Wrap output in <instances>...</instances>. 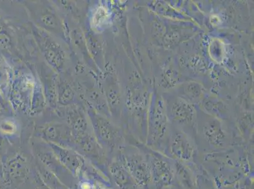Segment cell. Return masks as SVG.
<instances>
[{
  "label": "cell",
  "instance_id": "obj_1",
  "mask_svg": "<svg viewBox=\"0 0 254 189\" xmlns=\"http://www.w3.org/2000/svg\"><path fill=\"white\" fill-rule=\"evenodd\" d=\"M151 170L152 189H169L178 186L174 162L162 153H146Z\"/></svg>",
  "mask_w": 254,
  "mask_h": 189
},
{
  "label": "cell",
  "instance_id": "obj_2",
  "mask_svg": "<svg viewBox=\"0 0 254 189\" xmlns=\"http://www.w3.org/2000/svg\"><path fill=\"white\" fill-rule=\"evenodd\" d=\"M124 158V167L131 175L140 189H152L151 170L146 153L134 151L126 154Z\"/></svg>",
  "mask_w": 254,
  "mask_h": 189
},
{
  "label": "cell",
  "instance_id": "obj_3",
  "mask_svg": "<svg viewBox=\"0 0 254 189\" xmlns=\"http://www.w3.org/2000/svg\"><path fill=\"white\" fill-rule=\"evenodd\" d=\"M113 175L118 186L122 189H140L131 175L124 166L115 165Z\"/></svg>",
  "mask_w": 254,
  "mask_h": 189
},
{
  "label": "cell",
  "instance_id": "obj_4",
  "mask_svg": "<svg viewBox=\"0 0 254 189\" xmlns=\"http://www.w3.org/2000/svg\"><path fill=\"white\" fill-rule=\"evenodd\" d=\"M178 187H179V186L175 187V188H171V189H177V188H178Z\"/></svg>",
  "mask_w": 254,
  "mask_h": 189
}]
</instances>
